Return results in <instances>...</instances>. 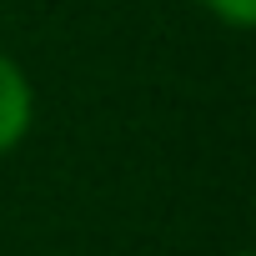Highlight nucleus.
<instances>
[{
  "instance_id": "7ed1b4c3",
  "label": "nucleus",
  "mask_w": 256,
  "mask_h": 256,
  "mask_svg": "<svg viewBox=\"0 0 256 256\" xmlns=\"http://www.w3.org/2000/svg\"><path fill=\"white\" fill-rule=\"evenodd\" d=\"M231 256H251V251H231Z\"/></svg>"
},
{
  "instance_id": "f03ea898",
  "label": "nucleus",
  "mask_w": 256,
  "mask_h": 256,
  "mask_svg": "<svg viewBox=\"0 0 256 256\" xmlns=\"http://www.w3.org/2000/svg\"><path fill=\"white\" fill-rule=\"evenodd\" d=\"M196 6L211 20H221L226 30H251L256 26V0H196Z\"/></svg>"
},
{
  "instance_id": "f257e3e1",
  "label": "nucleus",
  "mask_w": 256,
  "mask_h": 256,
  "mask_svg": "<svg viewBox=\"0 0 256 256\" xmlns=\"http://www.w3.org/2000/svg\"><path fill=\"white\" fill-rule=\"evenodd\" d=\"M30 126H36V86L10 50H0V161L30 136Z\"/></svg>"
}]
</instances>
